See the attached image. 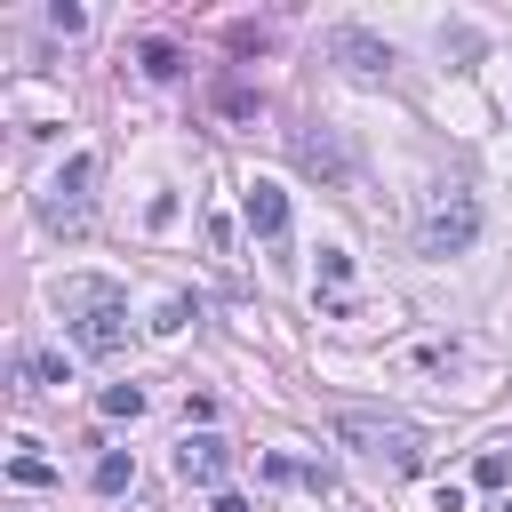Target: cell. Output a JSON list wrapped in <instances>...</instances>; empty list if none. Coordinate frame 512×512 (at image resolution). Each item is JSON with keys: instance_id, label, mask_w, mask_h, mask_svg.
<instances>
[{"instance_id": "cell-5", "label": "cell", "mask_w": 512, "mask_h": 512, "mask_svg": "<svg viewBox=\"0 0 512 512\" xmlns=\"http://www.w3.org/2000/svg\"><path fill=\"white\" fill-rule=\"evenodd\" d=\"M296 160H304L312 176H328V184H344V176H352V152H344V136H336V128H304V136H296Z\"/></svg>"}, {"instance_id": "cell-6", "label": "cell", "mask_w": 512, "mask_h": 512, "mask_svg": "<svg viewBox=\"0 0 512 512\" xmlns=\"http://www.w3.org/2000/svg\"><path fill=\"white\" fill-rule=\"evenodd\" d=\"M240 216H248V232H256V240H280V232H288V192L256 176V184L240 192Z\"/></svg>"}, {"instance_id": "cell-13", "label": "cell", "mask_w": 512, "mask_h": 512, "mask_svg": "<svg viewBox=\"0 0 512 512\" xmlns=\"http://www.w3.org/2000/svg\"><path fill=\"white\" fill-rule=\"evenodd\" d=\"M144 72L168 80V72H176V48H168V40H144Z\"/></svg>"}, {"instance_id": "cell-9", "label": "cell", "mask_w": 512, "mask_h": 512, "mask_svg": "<svg viewBox=\"0 0 512 512\" xmlns=\"http://www.w3.org/2000/svg\"><path fill=\"white\" fill-rule=\"evenodd\" d=\"M120 304H128V296H120L112 280H64V288H56V312H64V320H88V312H120Z\"/></svg>"}, {"instance_id": "cell-1", "label": "cell", "mask_w": 512, "mask_h": 512, "mask_svg": "<svg viewBox=\"0 0 512 512\" xmlns=\"http://www.w3.org/2000/svg\"><path fill=\"white\" fill-rule=\"evenodd\" d=\"M472 232H480V200H472L464 184H448V192L424 208L416 248H424V256H464V248H472Z\"/></svg>"}, {"instance_id": "cell-7", "label": "cell", "mask_w": 512, "mask_h": 512, "mask_svg": "<svg viewBox=\"0 0 512 512\" xmlns=\"http://www.w3.org/2000/svg\"><path fill=\"white\" fill-rule=\"evenodd\" d=\"M176 464H184V480H200V488H224V472H232V448H224L216 432H192V440L176 448Z\"/></svg>"}, {"instance_id": "cell-16", "label": "cell", "mask_w": 512, "mask_h": 512, "mask_svg": "<svg viewBox=\"0 0 512 512\" xmlns=\"http://www.w3.org/2000/svg\"><path fill=\"white\" fill-rule=\"evenodd\" d=\"M216 512H248V496H216Z\"/></svg>"}, {"instance_id": "cell-10", "label": "cell", "mask_w": 512, "mask_h": 512, "mask_svg": "<svg viewBox=\"0 0 512 512\" xmlns=\"http://www.w3.org/2000/svg\"><path fill=\"white\" fill-rule=\"evenodd\" d=\"M128 480H136V464H128L120 448H104V456H96V488H104V496H120Z\"/></svg>"}, {"instance_id": "cell-12", "label": "cell", "mask_w": 512, "mask_h": 512, "mask_svg": "<svg viewBox=\"0 0 512 512\" xmlns=\"http://www.w3.org/2000/svg\"><path fill=\"white\" fill-rule=\"evenodd\" d=\"M8 480H16V488H48V480H56V472H48V464H40V456H16V464H8Z\"/></svg>"}, {"instance_id": "cell-15", "label": "cell", "mask_w": 512, "mask_h": 512, "mask_svg": "<svg viewBox=\"0 0 512 512\" xmlns=\"http://www.w3.org/2000/svg\"><path fill=\"white\" fill-rule=\"evenodd\" d=\"M472 480H480V488H504V480H512V464H504V456H496V448H488V456H480V464H472Z\"/></svg>"}, {"instance_id": "cell-3", "label": "cell", "mask_w": 512, "mask_h": 512, "mask_svg": "<svg viewBox=\"0 0 512 512\" xmlns=\"http://www.w3.org/2000/svg\"><path fill=\"white\" fill-rule=\"evenodd\" d=\"M88 184H96V160H88V152H72V160L48 176V192H40V216H48L56 232H80V224H88Z\"/></svg>"}, {"instance_id": "cell-8", "label": "cell", "mask_w": 512, "mask_h": 512, "mask_svg": "<svg viewBox=\"0 0 512 512\" xmlns=\"http://www.w3.org/2000/svg\"><path fill=\"white\" fill-rule=\"evenodd\" d=\"M64 328H72V344H80V352L112 360V352L128 344V304H120V312H88V320H64Z\"/></svg>"}, {"instance_id": "cell-11", "label": "cell", "mask_w": 512, "mask_h": 512, "mask_svg": "<svg viewBox=\"0 0 512 512\" xmlns=\"http://www.w3.org/2000/svg\"><path fill=\"white\" fill-rule=\"evenodd\" d=\"M104 416H144V392H136V384H112V392H104Z\"/></svg>"}, {"instance_id": "cell-2", "label": "cell", "mask_w": 512, "mask_h": 512, "mask_svg": "<svg viewBox=\"0 0 512 512\" xmlns=\"http://www.w3.org/2000/svg\"><path fill=\"white\" fill-rule=\"evenodd\" d=\"M336 432H344L360 456L392 464V472H408V464H416V424H400V416H360V408H344V416H336Z\"/></svg>"}, {"instance_id": "cell-14", "label": "cell", "mask_w": 512, "mask_h": 512, "mask_svg": "<svg viewBox=\"0 0 512 512\" xmlns=\"http://www.w3.org/2000/svg\"><path fill=\"white\" fill-rule=\"evenodd\" d=\"M320 280L344 288V280H352V256H344V248H320Z\"/></svg>"}, {"instance_id": "cell-4", "label": "cell", "mask_w": 512, "mask_h": 512, "mask_svg": "<svg viewBox=\"0 0 512 512\" xmlns=\"http://www.w3.org/2000/svg\"><path fill=\"white\" fill-rule=\"evenodd\" d=\"M320 56L352 64V72H392V40H376V32H360V24H328V32H320Z\"/></svg>"}]
</instances>
